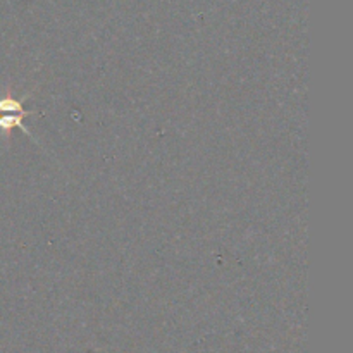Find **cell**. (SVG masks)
I'll return each mask as SVG.
<instances>
[{"instance_id": "cell-1", "label": "cell", "mask_w": 353, "mask_h": 353, "mask_svg": "<svg viewBox=\"0 0 353 353\" xmlns=\"http://www.w3.org/2000/svg\"><path fill=\"white\" fill-rule=\"evenodd\" d=\"M30 114V110L23 109V100L14 99L12 95L0 97V131L7 133L14 128H19L24 133L30 134V131L23 124V119Z\"/></svg>"}]
</instances>
